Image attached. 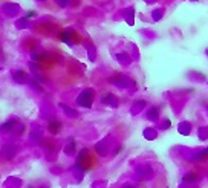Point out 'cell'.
I'll use <instances>...</instances> for the list:
<instances>
[{"mask_svg": "<svg viewBox=\"0 0 208 188\" xmlns=\"http://www.w3.org/2000/svg\"><path fill=\"white\" fill-rule=\"evenodd\" d=\"M92 101H94V92L92 90H84L83 94L78 96L76 103L83 107H90L92 106Z\"/></svg>", "mask_w": 208, "mask_h": 188, "instance_id": "obj_1", "label": "cell"}, {"mask_svg": "<svg viewBox=\"0 0 208 188\" xmlns=\"http://www.w3.org/2000/svg\"><path fill=\"white\" fill-rule=\"evenodd\" d=\"M29 17H35V12H34V11H29V12L26 14V19H29Z\"/></svg>", "mask_w": 208, "mask_h": 188, "instance_id": "obj_6", "label": "cell"}, {"mask_svg": "<svg viewBox=\"0 0 208 188\" xmlns=\"http://www.w3.org/2000/svg\"><path fill=\"white\" fill-rule=\"evenodd\" d=\"M12 80L19 84H25L28 81V74L25 71H14L12 72Z\"/></svg>", "mask_w": 208, "mask_h": 188, "instance_id": "obj_2", "label": "cell"}, {"mask_svg": "<svg viewBox=\"0 0 208 188\" xmlns=\"http://www.w3.org/2000/svg\"><path fill=\"white\" fill-rule=\"evenodd\" d=\"M127 188H135V187H127Z\"/></svg>", "mask_w": 208, "mask_h": 188, "instance_id": "obj_8", "label": "cell"}, {"mask_svg": "<svg viewBox=\"0 0 208 188\" xmlns=\"http://www.w3.org/2000/svg\"><path fill=\"white\" fill-rule=\"evenodd\" d=\"M184 179H185V181H196V176H194V174H190V176H185Z\"/></svg>", "mask_w": 208, "mask_h": 188, "instance_id": "obj_5", "label": "cell"}, {"mask_svg": "<svg viewBox=\"0 0 208 188\" xmlns=\"http://www.w3.org/2000/svg\"><path fill=\"white\" fill-rule=\"evenodd\" d=\"M16 121H6L5 124H2L0 126V132H9V130H12L14 127H16Z\"/></svg>", "mask_w": 208, "mask_h": 188, "instance_id": "obj_4", "label": "cell"}, {"mask_svg": "<svg viewBox=\"0 0 208 188\" xmlns=\"http://www.w3.org/2000/svg\"><path fill=\"white\" fill-rule=\"evenodd\" d=\"M48 129H49V132L51 133L57 135V133L60 132V129H61V122H58V121H51L49 126H48Z\"/></svg>", "mask_w": 208, "mask_h": 188, "instance_id": "obj_3", "label": "cell"}, {"mask_svg": "<svg viewBox=\"0 0 208 188\" xmlns=\"http://www.w3.org/2000/svg\"><path fill=\"white\" fill-rule=\"evenodd\" d=\"M207 54H208V51H207Z\"/></svg>", "mask_w": 208, "mask_h": 188, "instance_id": "obj_9", "label": "cell"}, {"mask_svg": "<svg viewBox=\"0 0 208 188\" xmlns=\"http://www.w3.org/2000/svg\"><path fill=\"white\" fill-rule=\"evenodd\" d=\"M57 2L60 5H66V3H67V0H57Z\"/></svg>", "mask_w": 208, "mask_h": 188, "instance_id": "obj_7", "label": "cell"}]
</instances>
